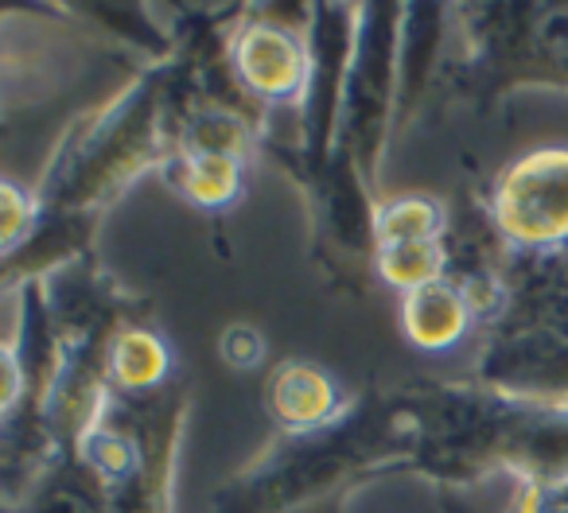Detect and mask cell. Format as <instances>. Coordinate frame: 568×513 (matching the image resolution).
I'll use <instances>...</instances> for the list:
<instances>
[{
    "label": "cell",
    "instance_id": "obj_1",
    "mask_svg": "<svg viewBox=\"0 0 568 513\" xmlns=\"http://www.w3.org/2000/svg\"><path fill=\"white\" fill-rule=\"evenodd\" d=\"M409 324L420 342L436 347V342H448L452 335L459 331V308H456V300H448V296L420 293L409 308Z\"/></svg>",
    "mask_w": 568,
    "mask_h": 513
}]
</instances>
